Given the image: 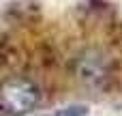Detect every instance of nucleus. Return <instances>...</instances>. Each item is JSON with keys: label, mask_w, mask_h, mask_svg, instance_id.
<instances>
[{"label": "nucleus", "mask_w": 122, "mask_h": 116, "mask_svg": "<svg viewBox=\"0 0 122 116\" xmlns=\"http://www.w3.org/2000/svg\"><path fill=\"white\" fill-rule=\"evenodd\" d=\"M39 88L26 77H9L0 84V112L6 116H26L39 105Z\"/></svg>", "instance_id": "f257e3e1"}, {"label": "nucleus", "mask_w": 122, "mask_h": 116, "mask_svg": "<svg viewBox=\"0 0 122 116\" xmlns=\"http://www.w3.org/2000/svg\"><path fill=\"white\" fill-rule=\"evenodd\" d=\"M86 114H88L86 105H71V108H62V110H58L49 116H86Z\"/></svg>", "instance_id": "f03ea898"}]
</instances>
